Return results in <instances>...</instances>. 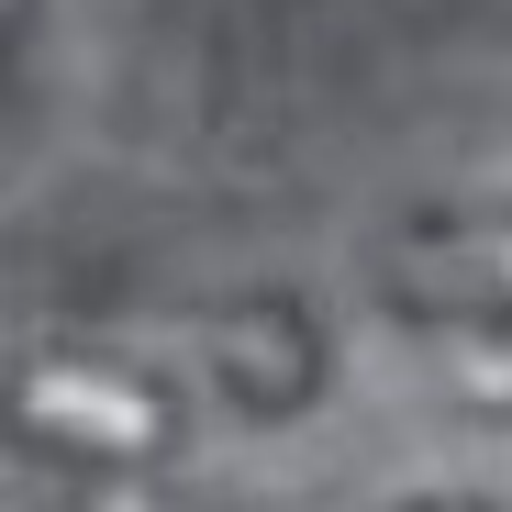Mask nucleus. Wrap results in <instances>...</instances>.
<instances>
[{"instance_id": "nucleus-1", "label": "nucleus", "mask_w": 512, "mask_h": 512, "mask_svg": "<svg viewBox=\"0 0 512 512\" xmlns=\"http://www.w3.org/2000/svg\"><path fill=\"white\" fill-rule=\"evenodd\" d=\"M12 423H23V457H56V468H112V479H145L167 446H179V401H167L134 357H34L12 379Z\"/></svg>"}, {"instance_id": "nucleus-2", "label": "nucleus", "mask_w": 512, "mask_h": 512, "mask_svg": "<svg viewBox=\"0 0 512 512\" xmlns=\"http://www.w3.org/2000/svg\"><path fill=\"white\" fill-rule=\"evenodd\" d=\"M190 346H201L212 390L234 412H256V423H279V412H301L323 390V334H312L301 301H223V312L190 323Z\"/></svg>"}, {"instance_id": "nucleus-3", "label": "nucleus", "mask_w": 512, "mask_h": 512, "mask_svg": "<svg viewBox=\"0 0 512 512\" xmlns=\"http://www.w3.org/2000/svg\"><path fill=\"white\" fill-rule=\"evenodd\" d=\"M379 290L412 323H512V212L401 234V256L379 268Z\"/></svg>"}, {"instance_id": "nucleus-4", "label": "nucleus", "mask_w": 512, "mask_h": 512, "mask_svg": "<svg viewBox=\"0 0 512 512\" xmlns=\"http://www.w3.org/2000/svg\"><path fill=\"white\" fill-rule=\"evenodd\" d=\"M435 379L457 412L512 423V323H435Z\"/></svg>"}, {"instance_id": "nucleus-5", "label": "nucleus", "mask_w": 512, "mask_h": 512, "mask_svg": "<svg viewBox=\"0 0 512 512\" xmlns=\"http://www.w3.org/2000/svg\"><path fill=\"white\" fill-rule=\"evenodd\" d=\"M401 512H490V501H468V490H435V501H401Z\"/></svg>"}]
</instances>
